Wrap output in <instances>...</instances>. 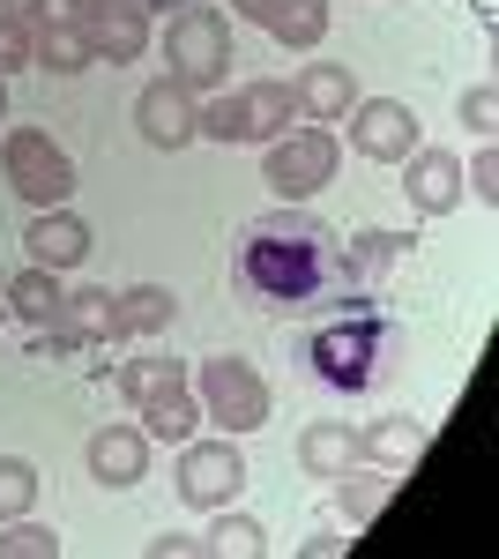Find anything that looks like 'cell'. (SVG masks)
I'll list each match as a JSON object with an SVG mask.
<instances>
[{"label": "cell", "mask_w": 499, "mask_h": 559, "mask_svg": "<svg viewBox=\"0 0 499 559\" xmlns=\"http://www.w3.org/2000/svg\"><path fill=\"white\" fill-rule=\"evenodd\" d=\"M97 344H112V292L105 284L60 292L52 321L38 329V358H52V350H97Z\"/></svg>", "instance_id": "cell-14"}, {"label": "cell", "mask_w": 499, "mask_h": 559, "mask_svg": "<svg viewBox=\"0 0 499 559\" xmlns=\"http://www.w3.org/2000/svg\"><path fill=\"white\" fill-rule=\"evenodd\" d=\"M0 179L31 202V210H60L75 194V157L45 128H8L0 134Z\"/></svg>", "instance_id": "cell-7"}, {"label": "cell", "mask_w": 499, "mask_h": 559, "mask_svg": "<svg viewBox=\"0 0 499 559\" xmlns=\"http://www.w3.org/2000/svg\"><path fill=\"white\" fill-rule=\"evenodd\" d=\"M0 120H8V75H0Z\"/></svg>", "instance_id": "cell-36"}, {"label": "cell", "mask_w": 499, "mask_h": 559, "mask_svg": "<svg viewBox=\"0 0 499 559\" xmlns=\"http://www.w3.org/2000/svg\"><path fill=\"white\" fill-rule=\"evenodd\" d=\"M15 68H31V31L23 23H0V75H15Z\"/></svg>", "instance_id": "cell-32"}, {"label": "cell", "mask_w": 499, "mask_h": 559, "mask_svg": "<svg viewBox=\"0 0 499 559\" xmlns=\"http://www.w3.org/2000/svg\"><path fill=\"white\" fill-rule=\"evenodd\" d=\"M134 128H142L150 150H187V142H202V97L187 83H171V75H157L134 97Z\"/></svg>", "instance_id": "cell-13"}, {"label": "cell", "mask_w": 499, "mask_h": 559, "mask_svg": "<svg viewBox=\"0 0 499 559\" xmlns=\"http://www.w3.org/2000/svg\"><path fill=\"white\" fill-rule=\"evenodd\" d=\"M343 173V142L335 128H284L276 142H261V179H269V194L276 202H313L329 179Z\"/></svg>", "instance_id": "cell-5"}, {"label": "cell", "mask_w": 499, "mask_h": 559, "mask_svg": "<svg viewBox=\"0 0 499 559\" xmlns=\"http://www.w3.org/2000/svg\"><path fill=\"white\" fill-rule=\"evenodd\" d=\"M142 552H150V559H209V537H187V530H165V537H150Z\"/></svg>", "instance_id": "cell-31"}, {"label": "cell", "mask_w": 499, "mask_h": 559, "mask_svg": "<svg viewBox=\"0 0 499 559\" xmlns=\"http://www.w3.org/2000/svg\"><path fill=\"white\" fill-rule=\"evenodd\" d=\"M0 559H60V530H45L31 515L0 522Z\"/></svg>", "instance_id": "cell-28"}, {"label": "cell", "mask_w": 499, "mask_h": 559, "mask_svg": "<svg viewBox=\"0 0 499 559\" xmlns=\"http://www.w3.org/2000/svg\"><path fill=\"white\" fill-rule=\"evenodd\" d=\"M68 23H75V38H83L90 60H112V68L142 60L150 38H157V15H150L142 0H75Z\"/></svg>", "instance_id": "cell-9"}, {"label": "cell", "mask_w": 499, "mask_h": 559, "mask_svg": "<svg viewBox=\"0 0 499 559\" xmlns=\"http://www.w3.org/2000/svg\"><path fill=\"white\" fill-rule=\"evenodd\" d=\"M351 537H335V530H321V537H306V559H329V552H343Z\"/></svg>", "instance_id": "cell-34"}, {"label": "cell", "mask_w": 499, "mask_h": 559, "mask_svg": "<svg viewBox=\"0 0 499 559\" xmlns=\"http://www.w3.org/2000/svg\"><path fill=\"white\" fill-rule=\"evenodd\" d=\"M171 321H179V299H171L165 284H127V292H112V336L120 344H150V336H165Z\"/></svg>", "instance_id": "cell-21"}, {"label": "cell", "mask_w": 499, "mask_h": 559, "mask_svg": "<svg viewBox=\"0 0 499 559\" xmlns=\"http://www.w3.org/2000/svg\"><path fill=\"white\" fill-rule=\"evenodd\" d=\"M31 68H45V75H83L90 52H83V38H75V23H60V15L31 23Z\"/></svg>", "instance_id": "cell-25"}, {"label": "cell", "mask_w": 499, "mask_h": 559, "mask_svg": "<svg viewBox=\"0 0 499 559\" xmlns=\"http://www.w3.org/2000/svg\"><path fill=\"white\" fill-rule=\"evenodd\" d=\"M0 306H8L15 321H31V329H45V321H52V306H60V269H38V261H23V269L8 276V292H0Z\"/></svg>", "instance_id": "cell-24"}, {"label": "cell", "mask_w": 499, "mask_h": 559, "mask_svg": "<svg viewBox=\"0 0 499 559\" xmlns=\"http://www.w3.org/2000/svg\"><path fill=\"white\" fill-rule=\"evenodd\" d=\"M462 194H470V202H485V210L499 202V150H492V142L462 165Z\"/></svg>", "instance_id": "cell-30"}, {"label": "cell", "mask_w": 499, "mask_h": 559, "mask_svg": "<svg viewBox=\"0 0 499 559\" xmlns=\"http://www.w3.org/2000/svg\"><path fill=\"white\" fill-rule=\"evenodd\" d=\"M343 128H351V157H366V165H403L417 150V112L403 97H358L343 112Z\"/></svg>", "instance_id": "cell-12"}, {"label": "cell", "mask_w": 499, "mask_h": 559, "mask_svg": "<svg viewBox=\"0 0 499 559\" xmlns=\"http://www.w3.org/2000/svg\"><path fill=\"white\" fill-rule=\"evenodd\" d=\"M38 463L31 455H0V522H15V515H31L38 508Z\"/></svg>", "instance_id": "cell-27"}, {"label": "cell", "mask_w": 499, "mask_h": 559, "mask_svg": "<svg viewBox=\"0 0 499 559\" xmlns=\"http://www.w3.org/2000/svg\"><path fill=\"white\" fill-rule=\"evenodd\" d=\"M45 15H52V0H0V23H23V31H31Z\"/></svg>", "instance_id": "cell-33"}, {"label": "cell", "mask_w": 499, "mask_h": 559, "mask_svg": "<svg viewBox=\"0 0 499 559\" xmlns=\"http://www.w3.org/2000/svg\"><path fill=\"white\" fill-rule=\"evenodd\" d=\"M194 395H202V418L216 432H231V440L269 426V381L239 350H209L202 366H194Z\"/></svg>", "instance_id": "cell-4"}, {"label": "cell", "mask_w": 499, "mask_h": 559, "mask_svg": "<svg viewBox=\"0 0 499 559\" xmlns=\"http://www.w3.org/2000/svg\"><path fill=\"white\" fill-rule=\"evenodd\" d=\"M247 492V455H239V440L224 432V440H179V500L187 508H231Z\"/></svg>", "instance_id": "cell-11"}, {"label": "cell", "mask_w": 499, "mask_h": 559, "mask_svg": "<svg viewBox=\"0 0 499 559\" xmlns=\"http://www.w3.org/2000/svg\"><path fill=\"white\" fill-rule=\"evenodd\" d=\"M395 344V329L373 321V313H358V321H329L321 336H313V373L343 395H358V388H373L380 373V350Z\"/></svg>", "instance_id": "cell-8"}, {"label": "cell", "mask_w": 499, "mask_h": 559, "mask_svg": "<svg viewBox=\"0 0 499 559\" xmlns=\"http://www.w3.org/2000/svg\"><path fill=\"white\" fill-rule=\"evenodd\" d=\"M335 239L343 231L321 224L306 202H276L239 224V276L269 306H313L335 284Z\"/></svg>", "instance_id": "cell-1"}, {"label": "cell", "mask_w": 499, "mask_h": 559, "mask_svg": "<svg viewBox=\"0 0 499 559\" xmlns=\"http://www.w3.org/2000/svg\"><path fill=\"white\" fill-rule=\"evenodd\" d=\"M165 60H171L165 75H171V83H187L194 97H202V90H224V83H231V60H239L231 15H224L216 0H187V8H171Z\"/></svg>", "instance_id": "cell-2"}, {"label": "cell", "mask_w": 499, "mask_h": 559, "mask_svg": "<svg viewBox=\"0 0 499 559\" xmlns=\"http://www.w3.org/2000/svg\"><path fill=\"white\" fill-rule=\"evenodd\" d=\"M292 105H298V120L335 128V120L358 105V83H351V68H343V60H306V68L292 75Z\"/></svg>", "instance_id": "cell-19"}, {"label": "cell", "mask_w": 499, "mask_h": 559, "mask_svg": "<svg viewBox=\"0 0 499 559\" xmlns=\"http://www.w3.org/2000/svg\"><path fill=\"white\" fill-rule=\"evenodd\" d=\"M142 8H150V15H171V8H187V0H142Z\"/></svg>", "instance_id": "cell-35"}, {"label": "cell", "mask_w": 499, "mask_h": 559, "mask_svg": "<svg viewBox=\"0 0 499 559\" xmlns=\"http://www.w3.org/2000/svg\"><path fill=\"white\" fill-rule=\"evenodd\" d=\"M23 254L38 261V269H60V276H68V269L90 261V224L68 210V202H60V210H31V224H23Z\"/></svg>", "instance_id": "cell-16"}, {"label": "cell", "mask_w": 499, "mask_h": 559, "mask_svg": "<svg viewBox=\"0 0 499 559\" xmlns=\"http://www.w3.org/2000/svg\"><path fill=\"white\" fill-rule=\"evenodd\" d=\"M292 120H298L292 83L261 75V83H239V90H224V97H209L202 105V142H276Z\"/></svg>", "instance_id": "cell-6"}, {"label": "cell", "mask_w": 499, "mask_h": 559, "mask_svg": "<svg viewBox=\"0 0 499 559\" xmlns=\"http://www.w3.org/2000/svg\"><path fill=\"white\" fill-rule=\"evenodd\" d=\"M425 440H432V426H425V418H411V411H388V418H373V426H358V463L411 471L417 455H425Z\"/></svg>", "instance_id": "cell-20"}, {"label": "cell", "mask_w": 499, "mask_h": 559, "mask_svg": "<svg viewBox=\"0 0 499 559\" xmlns=\"http://www.w3.org/2000/svg\"><path fill=\"white\" fill-rule=\"evenodd\" d=\"M411 261V231H388V224H366L351 239H335V292L351 306H366L388 292V276Z\"/></svg>", "instance_id": "cell-10"}, {"label": "cell", "mask_w": 499, "mask_h": 559, "mask_svg": "<svg viewBox=\"0 0 499 559\" xmlns=\"http://www.w3.org/2000/svg\"><path fill=\"white\" fill-rule=\"evenodd\" d=\"M112 381H120V395L134 403V418H142L150 440H194L202 395H194V381H187L179 358H127Z\"/></svg>", "instance_id": "cell-3"}, {"label": "cell", "mask_w": 499, "mask_h": 559, "mask_svg": "<svg viewBox=\"0 0 499 559\" xmlns=\"http://www.w3.org/2000/svg\"><path fill=\"white\" fill-rule=\"evenodd\" d=\"M403 194H411L417 216H448L462 202V157L455 150H425V142H417L411 157H403Z\"/></svg>", "instance_id": "cell-18"}, {"label": "cell", "mask_w": 499, "mask_h": 559, "mask_svg": "<svg viewBox=\"0 0 499 559\" xmlns=\"http://www.w3.org/2000/svg\"><path fill=\"white\" fill-rule=\"evenodd\" d=\"M83 463L97 485H112V492H127V485H142L150 477V432L142 426H97L83 448Z\"/></svg>", "instance_id": "cell-17"}, {"label": "cell", "mask_w": 499, "mask_h": 559, "mask_svg": "<svg viewBox=\"0 0 499 559\" xmlns=\"http://www.w3.org/2000/svg\"><path fill=\"white\" fill-rule=\"evenodd\" d=\"M298 471L321 477V485L358 471V432H351V418H313V426L298 432Z\"/></svg>", "instance_id": "cell-22"}, {"label": "cell", "mask_w": 499, "mask_h": 559, "mask_svg": "<svg viewBox=\"0 0 499 559\" xmlns=\"http://www.w3.org/2000/svg\"><path fill=\"white\" fill-rule=\"evenodd\" d=\"M395 485H403V471H380V463L343 471V477H335V515H343V530H351V537H358V530H373L380 508L395 500Z\"/></svg>", "instance_id": "cell-23"}, {"label": "cell", "mask_w": 499, "mask_h": 559, "mask_svg": "<svg viewBox=\"0 0 499 559\" xmlns=\"http://www.w3.org/2000/svg\"><path fill=\"white\" fill-rule=\"evenodd\" d=\"M209 552L216 559H261L269 552V530L253 515H239V508H216V522H209Z\"/></svg>", "instance_id": "cell-26"}, {"label": "cell", "mask_w": 499, "mask_h": 559, "mask_svg": "<svg viewBox=\"0 0 499 559\" xmlns=\"http://www.w3.org/2000/svg\"><path fill=\"white\" fill-rule=\"evenodd\" d=\"M462 128H470V134H485V142H492V128H499V83H492V75H485V83H470V90H462Z\"/></svg>", "instance_id": "cell-29"}, {"label": "cell", "mask_w": 499, "mask_h": 559, "mask_svg": "<svg viewBox=\"0 0 499 559\" xmlns=\"http://www.w3.org/2000/svg\"><path fill=\"white\" fill-rule=\"evenodd\" d=\"M231 15L253 23V31H269L292 52H313V45L329 38V0H231Z\"/></svg>", "instance_id": "cell-15"}]
</instances>
